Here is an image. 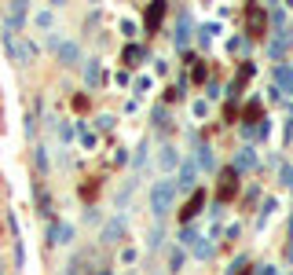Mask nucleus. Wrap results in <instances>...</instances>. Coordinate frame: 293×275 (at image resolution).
Returning a JSON list of instances; mask_svg holds the SVG:
<instances>
[{
	"label": "nucleus",
	"mask_w": 293,
	"mask_h": 275,
	"mask_svg": "<svg viewBox=\"0 0 293 275\" xmlns=\"http://www.w3.org/2000/svg\"><path fill=\"white\" fill-rule=\"evenodd\" d=\"M264 22H268V18H264V11H260L257 4L245 7V33H249V37H260L264 33Z\"/></svg>",
	"instance_id": "2"
},
{
	"label": "nucleus",
	"mask_w": 293,
	"mask_h": 275,
	"mask_svg": "<svg viewBox=\"0 0 293 275\" xmlns=\"http://www.w3.org/2000/svg\"><path fill=\"white\" fill-rule=\"evenodd\" d=\"M290 257H293V246H290Z\"/></svg>",
	"instance_id": "13"
},
{
	"label": "nucleus",
	"mask_w": 293,
	"mask_h": 275,
	"mask_svg": "<svg viewBox=\"0 0 293 275\" xmlns=\"http://www.w3.org/2000/svg\"><path fill=\"white\" fill-rule=\"evenodd\" d=\"M66 239H70V227L59 224V227H55V242H66Z\"/></svg>",
	"instance_id": "10"
},
{
	"label": "nucleus",
	"mask_w": 293,
	"mask_h": 275,
	"mask_svg": "<svg viewBox=\"0 0 293 275\" xmlns=\"http://www.w3.org/2000/svg\"><path fill=\"white\" fill-rule=\"evenodd\" d=\"M234 191H238V173L234 169H224V176H220V191H216V198L220 202H231Z\"/></svg>",
	"instance_id": "3"
},
{
	"label": "nucleus",
	"mask_w": 293,
	"mask_h": 275,
	"mask_svg": "<svg viewBox=\"0 0 293 275\" xmlns=\"http://www.w3.org/2000/svg\"><path fill=\"white\" fill-rule=\"evenodd\" d=\"M260 118V103H249V107H245V121H257Z\"/></svg>",
	"instance_id": "9"
},
{
	"label": "nucleus",
	"mask_w": 293,
	"mask_h": 275,
	"mask_svg": "<svg viewBox=\"0 0 293 275\" xmlns=\"http://www.w3.org/2000/svg\"><path fill=\"white\" fill-rule=\"evenodd\" d=\"M84 77H88L92 84H96V81H99V66H96V63H88V70H84Z\"/></svg>",
	"instance_id": "11"
},
{
	"label": "nucleus",
	"mask_w": 293,
	"mask_h": 275,
	"mask_svg": "<svg viewBox=\"0 0 293 275\" xmlns=\"http://www.w3.org/2000/svg\"><path fill=\"white\" fill-rule=\"evenodd\" d=\"M162 18H165V4H154V7L147 11V30H158V22H162Z\"/></svg>",
	"instance_id": "5"
},
{
	"label": "nucleus",
	"mask_w": 293,
	"mask_h": 275,
	"mask_svg": "<svg viewBox=\"0 0 293 275\" xmlns=\"http://www.w3.org/2000/svg\"><path fill=\"white\" fill-rule=\"evenodd\" d=\"M121 231H125V224H121V220H110V224H107V231H103V239H107V242H117V239H121Z\"/></svg>",
	"instance_id": "6"
},
{
	"label": "nucleus",
	"mask_w": 293,
	"mask_h": 275,
	"mask_svg": "<svg viewBox=\"0 0 293 275\" xmlns=\"http://www.w3.org/2000/svg\"><path fill=\"white\" fill-rule=\"evenodd\" d=\"M162 162H165V169H173V165H176V154H173V150H165V154H162Z\"/></svg>",
	"instance_id": "12"
},
{
	"label": "nucleus",
	"mask_w": 293,
	"mask_h": 275,
	"mask_svg": "<svg viewBox=\"0 0 293 275\" xmlns=\"http://www.w3.org/2000/svg\"><path fill=\"white\" fill-rule=\"evenodd\" d=\"M202 206H205V191H194L191 198H187V206L179 209V220H191V216H194L198 209H202Z\"/></svg>",
	"instance_id": "4"
},
{
	"label": "nucleus",
	"mask_w": 293,
	"mask_h": 275,
	"mask_svg": "<svg viewBox=\"0 0 293 275\" xmlns=\"http://www.w3.org/2000/svg\"><path fill=\"white\" fill-rule=\"evenodd\" d=\"M59 55H62V63H73V59H77V48H73V44H62Z\"/></svg>",
	"instance_id": "7"
},
{
	"label": "nucleus",
	"mask_w": 293,
	"mask_h": 275,
	"mask_svg": "<svg viewBox=\"0 0 293 275\" xmlns=\"http://www.w3.org/2000/svg\"><path fill=\"white\" fill-rule=\"evenodd\" d=\"M173 191H176V184H173V180H162V184H158L154 191H150V209H154L158 216L169 209V202H173Z\"/></svg>",
	"instance_id": "1"
},
{
	"label": "nucleus",
	"mask_w": 293,
	"mask_h": 275,
	"mask_svg": "<svg viewBox=\"0 0 293 275\" xmlns=\"http://www.w3.org/2000/svg\"><path fill=\"white\" fill-rule=\"evenodd\" d=\"M139 59H143V52H139V48H128V52H125V63H128V66H136Z\"/></svg>",
	"instance_id": "8"
}]
</instances>
